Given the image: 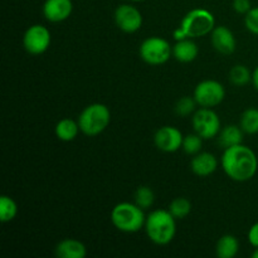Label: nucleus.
<instances>
[{"label": "nucleus", "instance_id": "f257e3e1", "mask_svg": "<svg viewBox=\"0 0 258 258\" xmlns=\"http://www.w3.org/2000/svg\"><path fill=\"white\" fill-rule=\"evenodd\" d=\"M224 173L236 181L251 180L257 173L258 160L254 151L242 144L224 149L222 155Z\"/></svg>", "mask_w": 258, "mask_h": 258}, {"label": "nucleus", "instance_id": "f03ea898", "mask_svg": "<svg viewBox=\"0 0 258 258\" xmlns=\"http://www.w3.org/2000/svg\"><path fill=\"white\" fill-rule=\"evenodd\" d=\"M145 231L151 242L159 246H165L175 237V218L169 211L158 209L151 212L145 221Z\"/></svg>", "mask_w": 258, "mask_h": 258}, {"label": "nucleus", "instance_id": "7ed1b4c3", "mask_svg": "<svg viewBox=\"0 0 258 258\" xmlns=\"http://www.w3.org/2000/svg\"><path fill=\"white\" fill-rule=\"evenodd\" d=\"M145 216L138 204L118 203L111 212V222L113 226L125 233H135L145 226Z\"/></svg>", "mask_w": 258, "mask_h": 258}, {"label": "nucleus", "instance_id": "20e7f679", "mask_svg": "<svg viewBox=\"0 0 258 258\" xmlns=\"http://www.w3.org/2000/svg\"><path fill=\"white\" fill-rule=\"evenodd\" d=\"M111 121V112L103 103H92L78 117L80 130L87 136H97L106 130Z\"/></svg>", "mask_w": 258, "mask_h": 258}, {"label": "nucleus", "instance_id": "39448f33", "mask_svg": "<svg viewBox=\"0 0 258 258\" xmlns=\"http://www.w3.org/2000/svg\"><path fill=\"white\" fill-rule=\"evenodd\" d=\"M213 14L207 9H193L183 18L180 28L183 29L186 38H198L209 34L214 29Z\"/></svg>", "mask_w": 258, "mask_h": 258}, {"label": "nucleus", "instance_id": "423d86ee", "mask_svg": "<svg viewBox=\"0 0 258 258\" xmlns=\"http://www.w3.org/2000/svg\"><path fill=\"white\" fill-rule=\"evenodd\" d=\"M140 57L144 62L151 66H160L168 62L173 49L165 39L160 37H150L140 45Z\"/></svg>", "mask_w": 258, "mask_h": 258}, {"label": "nucleus", "instance_id": "0eeeda50", "mask_svg": "<svg viewBox=\"0 0 258 258\" xmlns=\"http://www.w3.org/2000/svg\"><path fill=\"white\" fill-rule=\"evenodd\" d=\"M191 123L196 134L204 140L216 138L221 133V120L218 115L209 107H202L194 113Z\"/></svg>", "mask_w": 258, "mask_h": 258}, {"label": "nucleus", "instance_id": "6e6552de", "mask_svg": "<svg viewBox=\"0 0 258 258\" xmlns=\"http://www.w3.org/2000/svg\"><path fill=\"white\" fill-rule=\"evenodd\" d=\"M226 96V90L223 85L218 81L206 80L198 83L194 90V96L197 103L202 107H214L219 105L224 100Z\"/></svg>", "mask_w": 258, "mask_h": 258}, {"label": "nucleus", "instance_id": "1a4fd4ad", "mask_svg": "<svg viewBox=\"0 0 258 258\" xmlns=\"http://www.w3.org/2000/svg\"><path fill=\"white\" fill-rule=\"evenodd\" d=\"M23 44L30 54H42L50 45V32L40 24L32 25L24 33Z\"/></svg>", "mask_w": 258, "mask_h": 258}, {"label": "nucleus", "instance_id": "9d476101", "mask_svg": "<svg viewBox=\"0 0 258 258\" xmlns=\"http://www.w3.org/2000/svg\"><path fill=\"white\" fill-rule=\"evenodd\" d=\"M115 22L122 32L135 33L143 25V15L133 5L123 4L116 9Z\"/></svg>", "mask_w": 258, "mask_h": 258}, {"label": "nucleus", "instance_id": "9b49d317", "mask_svg": "<svg viewBox=\"0 0 258 258\" xmlns=\"http://www.w3.org/2000/svg\"><path fill=\"white\" fill-rule=\"evenodd\" d=\"M184 136L180 130L173 126H164L156 131L154 136V143L159 150L164 153H175L183 145Z\"/></svg>", "mask_w": 258, "mask_h": 258}, {"label": "nucleus", "instance_id": "f8f14e48", "mask_svg": "<svg viewBox=\"0 0 258 258\" xmlns=\"http://www.w3.org/2000/svg\"><path fill=\"white\" fill-rule=\"evenodd\" d=\"M72 0H45L43 5V14L45 19L53 23L68 19L72 14Z\"/></svg>", "mask_w": 258, "mask_h": 258}, {"label": "nucleus", "instance_id": "ddd939ff", "mask_svg": "<svg viewBox=\"0 0 258 258\" xmlns=\"http://www.w3.org/2000/svg\"><path fill=\"white\" fill-rule=\"evenodd\" d=\"M212 44L222 54H232L236 50V38L229 28L219 25L212 30Z\"/></svg>", "mask_w": 258, "mask_h": 258}, {"label": "nucleus", "instance_id": "4468645a", "mask_svg": "<svg viewBox=\"0 0 258 258\" xmlns=\"http://www.w3.org/2000/svg\"><path fill=\"white\" fill-rule=\"evenodd\" d=\"M217 168H218V161H217L216 156L211 153H198L191 159V171L202 178L213 174Z\"/></svg>", "mask_w": 258, "mask_h": 258}, {"label": "nucleus", "instance_id": "2eb2a0df", "mask_svg": "<svg viewBox=\"0 0 258 258\" xmlns=\"http://www.w3.org/2000/svg\"><path fill=\"white\" fill-rule=\"evenodd\" d=\"M55 254L59 258H85L87 249L82 242L77 239H63L55 247Z\"/></svg>", "mask_w": 258, "mask_h": 258}, {"label": "nucleus", "instance_id": "dca6fc26", "mask_svg": "<svg viewBox=\"0 0 258 258\" xmlns=\"http://www.w3.org/2000/svg\"><path fill=\"white\" fill-rule=\"evenodd\" d=\"M198 45L191 39L176 40L173 47V55L176 60L181 63H189L198 57Z\"/></svg>", "mask_w": 258, "mask_h": 258}, {"label": "nucleus", "instance_id": "f3484780", "mask_svg": "<svg viewBox=\"0 0 258 258\" xmlns=\"http://www.w3.org/2000/svg\"><path fill=\"white\" fill-rule=\"evenodd\" d=\"M242 140H243V130L241 128V126L228 125L219 133V144L224 149L239 145L242 144Z\"/></svg>", "mask_w": 258, "mask_h": 258}, {"label": "nucleus", "instance_id": "a211bd4d", "mask_svg": "<svg viewBox=\"0 0 258 258\" xmlns=\"http://www.w3.org/2000/svg\"><path fill=\"white\" fill-rule=\"evenodd\" d=\"M239 242L238 239L231 234H226L222 238H219L217 243V256L219 258H233L238 253Z\"/></svg>", "mask_w": 258, "mask_h": 258}, {"label": "nucleus", "instance_id": "6ab92c4d", "mask_svg": "<svg viewBox=\"0 0 258 258\" xmlns=\"http://www.w3.org/2000/svg\"><path fill=\"white\" fill-rule=\"evenodd\" d=\"M78 131H80V125L71 118H63L55 125V136L60 141L66 143L75 140L76 136L78 135Z\"/></svg>", "mask_w": 258, "mask_h": 258}, {"label": "nucleus", "instance_id": "aec40b11", "mask_svg": "<svg viewBox=\"0 0 258 258\" xmlns=\"http://www.w3.org/2000/svg\"><path fill=\"white\" fill-rule=\"evenodd\" d=\"M239 126L243 133L253 135L258 133V110L257 108H247L241 116Z\"/></svg>", "mask_w": 258, "mask_h": 258}, {"label": "nucleus", "instance_id": "412c9836", "mask_svg": "<svg viewBox=\"0 0 258 258\" xmlns=\"http://www.w3.org/2000/svg\"><path fill=\"white\" fill-rule=\"evenodd\" d=\"M18 214V206L14 199L8 196H3L0 198V221L3 223L12 222Z\"/></svg>", "mask_w": 258, "mask_h": 258}, {"label": "nucleus", "instance_id": "4be33fe9", "mask_svg": "<svg viewBox=\"0 0 258 258\" xmlns=\"http://www.w3.org/2000/svg\"><path fill=\"white\" fill-rule=\"evenodd\" d=\"M252 80V75L248 68L243 64H237L229 71V81L234 86H244Z\"/></svg>", "mask_w": 258, "mask_h": 258}, {"label": "nucleus", "instance_id": "5701e85b", "mask_svg": "<svg viewBox=\"0 0 258 258\" xmlns=\"http://www.w3.org/2000/svg\"><path fill=\"white\" fill-rule=\"evenodd\" d=\"M191 203L186 198H175L169 206V212L175 219H183L190 213Z\"/></svg>", "mask_w": 258, "mask_h": 258}, {"label": "nucleus", "instance_id": "b1692460", "mask_svg": "<svg viewBox=\"0 0 258 258\" xmlns=\"http://www.w3.org/2000/svg\"><path fill=\"white\" fill-rule=\"evenodd\" d=\"M154 203V191L149 186H140L135 193V204L141 209H148Z\"/></svg>", "mask_w": 258, "mask_h": 258}, {"label": "nucleus", "instance_id": "393cba45", "mask_svg": "<svg viewBox=\"0 0 258 258\" xmlns=\"http://www.w3.org/2000/svg\"><path fill=\"white\" fill-rule=\"evenodd\" d=\"M203 139L198 135V134H189L184 138L183 140V150L189 155H197L201 151L202 144H203Z\"/></svg>", "mask_w": 258, "mask_h": 258}, {"label": "nucleus", "instance_id": "a878e982", "mask_svg": "<svg viewBox=\"0 0 258 258\" xmlns=\"http://www.w3.org/2000/svg\"><path fill=\"white\" fill-rule=\"evenodd\" d=\"M196 105H198L196 98L185 96V97L180 98V100L178 101V103H176L175 106V112L178 113L179 116H188L193 112L194 108H196Z\"/></svg>", "mask_w": 258, "mask_h": 258}, {"label": "nucleus", "instance_id": "bb28decb", "mask_svg": "<svg viewBox=\"0 0 258 258\" xmlns=\"http://www.w3.org/2000/svg\"><path fill=\"white\" fill-rule=\"evenodd\" d=\"M246 28L253 34L258 35V8H252L244 17Z\"/></svg>", "mask_w": 258, "mask_h": 258}, {"label": "nucleus", "instance_id": "cd10ccee", "mask_svg": "<svg viewBox=\"0 0 258 258\" xmlns=\"http://www.w3.org/2000/svg\"><path fill=\"white\" fill-rule=\"evenodd\" d=\"M233 9L236 10L238 14H247V13L252 9L251 2H249V0H234Z\"/></svg>", "mask_w": 258, "mask_h": 258}, {"label": "nucleus", "instance_id": "c85d7f7f", "mask_svg": "<svg viewBox=\"0 0 258 258\" xmlns=\"http://www.w3.org/2000/svg\"><path fill=\"white\" fill-rule=\"evenodd\" d=\"M247 237H248L249 243H251L254 248H258V222L249 228L248 236Z\"/></svg>", "mask_w": 258, "mask_h": 258}, {"label": "nucleus", "instance_id": "c756f323", "mask_svg": "<svg viewBox=\"0 0 258 258\" xmlns=\"http://www.w3.org/2000/svg\"><path fill=\"white\" fill-rule=\"evenodd\" d=\"M174 38H175L176 40H181V39H185L186 38V35L184 34V32H183V29H181L180 27L178 28V29H175L174 30Z\"/></svg>", "mask_w": 258, "mask_h": 258}, {"label": "nucleus", "instance_id": "7c9ffc66", "mask_svg": "<svg viewBox=\"0 0 258 258\" xmlns=\"http://www.w3.org/2000/svg\"><path fill=\"white\" fill-rule=\"evenodd\" d=\"M252 82H253L254 88L258 91V66L256 67V70L253 71V73H252Z\"/></svg>", "mask_w": 258, "mask_h": 258}, {"label": "nucleus", "instance_id": "2f4dec72", "mask_svg": "<svg viewBox=\"0 0 258 258\" xmlns=\"http://www.w3.org/2000/svg\"><path fill=\"white\" fill-rule=\"evenodd\" d=\"M252 257H253V258H258V248L254 249L253 253H252Z\"/></svg>", "mask_w": 258, "mask_h": 258}, {"label": "nucleus", "instance_id": "473e14b6", "mask_svg": "<svg viewBox=\"0 0 258 258\" xmlns=\"http://www.w3.org/2000/svg\"><path fill=\"white\" fill-rule=\"evenodd\" d=\"M130 2H135V3H139V2H144V0H130Z\"/></svg>", "mask_w": 258, "mask_h": 258}]
</instances>
